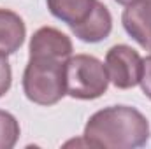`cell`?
<instances>
[{
  "mask_svg": "<svg viewBox=\"0 0 151 149\" xmlns=\"http://www.w3.org/2000/svg\"><path fill=\"white\" fill-rule=\"evenodd\" d=\"M150 123L130 105H111L90 116L84 126V144L104 149H137L150 140Z\"/></svg>",
  "mask_w": 151,
  "mask_h": 149,
  "instance_id": "cell-1",
  "label": "cell"
},
{
  "mask_svg": "<svg viewBox=\"0 0 151 149\" xmlns=\"http://www.w3.org/2000/svg\"><path fill=\"white\" fill-rule=\"evenodd\" d=\"M69 60V58H67ZM55 56H30L23 72V93L37 105H55L65 95V62Z\"/></svg>",
  "mask_w": 151,
  "mask_h": 149,
  "instance_id": "cell-2",
  "label": "cell"
},
{
  "mask_svg": "<svg viewBox=\"0 0 151 149\" xmlns=\"http://www.w3.org/2000/svg\"><path fill=\"white\" fill-rule=\"evenodd\" d=\"M109 88L106 65L91 54H76L65 62V91L76 100L100 98Z\"/></svg>",
  "mask_w": 151,
  "mask_h": 149,
  "instance_id": "cell-3",
  "label": "cell"
},
{
  "mask_svg": "<svg viewBox=\"0 0 151 149\" xmlns=\"http://www.w3.org/2000/svg\"><path fill=\"white\" fill-rule=\"evenodd\" d=\"M104 65L107 69L109 82H113L118 90L135 88L141 81L142 58L134 47L127 44L113 46L106 54Z\"/></svg>",
  "mask_w": 151,
  "mask_h": 149,
  "instance_id": "cell-4",
  "label": "cell"
},
{
  "mask_svg": "<svg viewBox=\"0 0 151 149\" xmlns=\"http://www.w3.org/2000/svg\"><path fill=\"white\" fill-rule=\"evenodd\" d=\"M125 32L142 49L151 51V2L137 0L125 7L121 14Z\"/></svg>",
  "mask_w": 151,
  "mask_h": 149,
  "instance_id": "cell-5",
  "label": "cell"
},
{
  "mask_svg": "<svg viewBox=\"0 0 151 149\" xmlns=\"http://www.w3.org/2000/svg\"><path fill=\"white\" fill-rule=\"evenodd\" d=\"M30 56H55L67 60L72 56V40L53 27H42L30 39Z\"/></svg>",
  "mask_w": 151,
  "mask_h": 149,
  "instance_id": "cell-6",
  "label": "cell"
},
{
  "mask_svg": "<svg viewBox=\"0 0 151 149\" xmlns=\"http://www.w3.org/2000/svg\"><path fill=\"white\" fill-rule=\"evenodd\" d=\"M72 34L79 40L83 42H88V44H97V42H102L111 35V30H113V16L109 12V9L102 4V2H97L93 12L90 14V18L70 28Z\"/></svg>",
  "mask_w": 151,
  "mask_h": 149,
  "instance_id": "cell-7",
  "label": "cell"
},
{
  "mask_svg": "<svg viewBox=\"0 0 151 149\" xmlns=\"http://www.w3.org/2000/svg\"><path fill=\"white\" fill-rule=\"evenodd\" d=\"M27 27L19 14L9 9H0V54H14L25 42Z\"/></svg>",
  "mask_w": 151,
  "mask_h": 149,
  "instance_id": "cell-8",
  "label": "cell"
},
{
  "mask_svg": "<svg viewBox=\"0 0 151 149\" xmlns=\"http://www.w3.org/2000/svg\"><path fill=\"white\" fill-rule=\"evenodd\" d=\"M99 0H46L49 12L70 28L84 23Z\"/></svg>",
  "mask_w": 151,
  "mask_h": 149,
  "instance_id": "cell-9",
  "label": "cell"
},
{
  "mask_svg": "<svg viewBox=\"0 0 151 149\" xmlns=\"http://www.w3.org/2000/svg\"><path fill=\"white\" fill-rule=\"evenodd\" d=\"M21 128L18 119L7 111L0 109V149H11L16 146Z\"/></svg>",
  "mask_w": 151,
  "mask_h": 149,
  "instance_id": "cell-10",
  "label": "cell"
},
{
  "mask_svg": "<svg viewBox=\"0 0 151 149\" xmlns=\"http://www.w3.org/2000/svg\"><path fill=\"white\" fill-rule=\"evenodd\" d=\"M11 84H12V70H11V65L7 62V56H2L0 54V98L11 90Z\"/></svg>",
  "mask_w": 151,
  "mask_h": 149,
  "instance_id": "cell-11",
  "label": "cell"
},
{
  "mask_svg": "<svg viewBox=\"0 0 151 149\" xmlns=\"http://www.w3.org/2000/svg\"><path fill=\"white\" fill-rule=\"evenodd\" d=\"M142 93L151 100V54L142 60V72H141V81H139Z\"/></svg>",
  "mask_w": 151,
  "mask_h": 149,
  "instance_id": "cell-12",
  "label": "cell"
},
{
  "mask_svg": "<svg viewBox=\"0 0 151 149\" xmlns=\"http://www.w3.org/2000/svg\"><path fill=\"white\" fill-rule=\"evenodd\" d=\"M114 2H118V4H121V5H130V4H134V2H137V0H114Z\"/></svg>",
  "mask_w": 151,
  "mask_h": 149,
  "instance_id": "cell-13",
  "label": "cell"
},
{
  "mask_svg": "<svg viewBox=\"0 0 151 149\" xmlns=\"http://www.w3.org/2000/svg\"><path fill=\"white\" fill-rule=\"evenodd\" d=\"M148 2H151V0H148Z\"/></svg>",
  "mask_w": 151,
  "mask_h": 149,
  "instance_id": "cell-14",
  "label": "cell"
}]
</instances>
